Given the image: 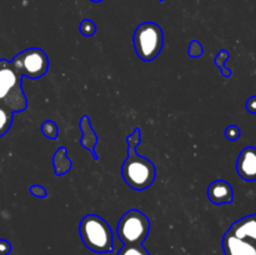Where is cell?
Returning <instances> with one entry per match:
<instances>
[{
    "label": "cell",
    "instance_id": "cell-19",
    "mask_svg": "<svg viewBox=\"0 0 256 255\" xmlns=\"http://www.w3.org/2000/svg\"><path fill=\"white\" fill-rule=\"evenodd\" d=\"M188 52H189V55L192 58H200L204 54V49H202V45L198 40H192L189 45Z\"/></svg>",
    "mask_w": 256,
    "mask_h": 255
},
{
    "label": "cell",
    "instance_id": "cell-21",
    "mask_svg": "<svg viewBox=\"0 0 256 255\" xmlns=\"http://www.w3.org/2000/svg\"><path fill=\"white\" fill-rule=\"evenodd\" d=\"M29 192H30V194L32 195V196L40 198V199H44V198L48 195L45 188L42 186V185H38V184L32 185V186H30V189H29Z\"/></svg>",
    "mask_w": 256,
    "mask_h": 255
},
{
    "label": "cell",
    "instance_id": "cell-14",
    "mask_svg": "<svg viewBox=\"0 0 256 255\" xmlns=\"http://www.w3.org/2000/svg\"><path fill=\"white\" fill-rule=\"evenodd\" d=\"M229 56H230V54L226 52V50H220L214 59L215 65L219 68L220 72H222V76H225V78L232 76V72H230V70L225 66V62L229 60Z\"/></svg>",
    "mask_w": 256,
    "mask_h": 255
},
{
    "label": "cell",
    "instance_id": "cell-5",
    "mask_svg": "<svg viewBox=\"0 0 256 255\" xmlns=\"http://www.w3.org/2000/svg\"><path fill=\"white\" fill-rule=\"evenodd\" d=\"M149 232L150 220L139 210H129L118 222V236L124 244H142Z\"/></svg>",
    "mask_w": 256,
    "mask_h": 255
},
{
    "label": "cell",
    "instance_id": "cell-10",
    "mask_svg": "<svg viewBox=\"0 0 256 255\" xmlns=\"http://www.w3.org/2000/svg\"><path fill=\"white\" fill-rule=\"evenodd\" d=\"M228 232H232L234 236L239 238V239L248 240V242L256 244V216L249 215V216L238 220L230 226Z\"/></svg>",
    "mask_w": 256,
    "mask_h": 255
},
{
    "label": "cell",
    "instance_id": "cell-17",
    "mask_svg": "<svg viewBox=\"0 0 256 255\" xmlns=\"http://www.w3.org/2000/svg\"><path fill=\"white\" fill-rule=\"evenodd\" d=\"M79 30L84 36H92L96 32V25H95V22L92 20L84 19L80 22Z\"/></svg>",
    "mask_w": 256,
    "mask_h": 255
},
{
    "label": "cell",
    "instance_id": "cell-26",
    "mask_svg": "<svg viewBox=\"0 0 256 255\" xmlns=\"http://www.w3.org/2000/svg\"><path fill=\"white\" fill-rule=\"evenodd\" d=\"M255 216H256V214H255Z\"/></svg>",
    "mask_w": 256,
    "mask_h": 255
},
{
    "label": "cell",
    "instance_id": "cell-20",
    "mask_svg": "<svg viewBox=\"0 0 256 255\" xmlns=\"http://www.w3.org/2000/svg\"><path fill=\"white\" fill-rule=\"evenodd\" d=\"M225 136H226V139L232 140V142L238 140L240 138V129L236 125H229L225 130Z\"/></svg>",
    "mask_w": 256,
    "mask_h": 255
},
{
    "label": "cell",
    "instance_id": "cell-7",
    "mask_svg": "<svg viewBox=\"0 0 256 255\" xmlns=\"http://www.w3.org/2000/svg\"><path fill=\"white\" fill-rule=\"evenodd\" d=\"M236 172L246 182L256 180V148L246 146L242 149L238 158Z\"/></svg>",
    "mask_w": 256,
    "mask_h": 255
},
{
    "label": "cell",
    "instance_id": "cell-1",
    "mask_svg": "<svg viewBox=\"0 0 256 255\" xmlns=\"http://www.w3.org/2000/svg\"><path fill=\"white\" fill-rule=\"evenodd\" d=\"M22 76L12 62L0 59V104L14 112H24L28 100L22 86Z\"/></svg>",
    "mask_w": 256,
    "mask_h": 255
},
{
    "label": "cell",
    "instance_id": "cell-3",
    "mask_svg": "<svg viewBox=\"0 0 256 255\" xmlns=\"http://www.w3.org/2000/svg\"><path fill=\"white\" fill-rule=\"evenodd\" d=\"M122 174L132 189L142 192L154 182L156 169L149 159L138 154L132 148H128V158L122 164Z\"/></svg>",
    "mask_w": 256,
    "mask_h": 255
},
{
    "label": "cell",
    "instance_id": "cell-8",
    "mask_svg": "<svg viewBox=\"0 0 256 255\" xmlns=\"http://www.w3.org/2000/svg\"><path fill=\"white\" fill-rule=\"evenodd\" d=\"M222 249L224 255H256V244L239 239L229 232L222 238Z\"/></svg>",
    "mask_w": 256,
    "mask_h": 255
},
{
    "label": "cell",
    "instance_id": "cell-2",
    "mask_svg": "<svg viewBox=\"0 0 256 255\" xmlns=\"http://www.w3.org/2000/svg\"><path fill=\"white\" fill-rule=\"evenodd\" d=\"M79 232L84 245L92 252L98 254L112 252V228L99 215H85L80 222Z\"/></svg>",
    "mask_w": 256,
    "mask_h": 255
},
{
    "label": "cell",
    "instance_id": "cell-11",
    "mask_svg": "<svg viewBox=\"0 0 256 255\" xmlns=\"http://www.w3.org/2000/svg\"><path fill=\"white\" fill-rule=\"evenodd\" d=\"M79 126L82 132V138L80 139V144H82V146L84 148V149H86L88 152H92L94 160H98L99 156H98L96 152H95V148H96L98 145V135L96 132H94V129H92V124H90V118L88 116V115H84V116L80 119Z\"/></svg>",
    "mask_w": 256,
    "mask_h": 255
},
{
    "label": "cell",
    "instance_id": "cell-23",
    "mask_svg": "<svg viewBox=\"0 0 256 255\" xmlns=\"http://www.w3.org/2000/svg\"><path fill=\"white\" fill-rule=\"evenodd\" d=\"M246 110L250 112V114H256V95L248 99Z\"/></svg>",
    "mask_w": 256,
    "mask_h": 255
},
{
    "label": "cell",
    "instance_id": "cell-13",
    "mask_svg": "<svg viewBox=\"0 0 256 255\" xmlns=\"http://www.w3.org/2000/svg\"><path fill=\"white\" fill-rule=\"evenodd\" d=\"M12 112L5 105L0 104V138L6 134L12 124Z\"/></svg>",
    "mask_w": 256,
    "mask_h": 255
},
{
    "label": "cell",
    "instance_id": "cell-18",
    "mask_svg": "<svg viewBox=\"0 0 256 255\" xmlns=\"http://www.w3.org/2000/svg\"><path fill=\"white\" fill-rule=\"evenodd\" d=\"M140 142H142V132H140L139 128H135L134 132L126 138L128 148H132V149H135V148L140 144Z\"/></svg>",
    "mask_w": 256,
    "mask_h": 255
},
{
    "label": "cell",
    "instance_id": "cell-22",
    "mask_svg": "<svg viewBox=\"0 0 256 255\" xmlns=\"http://www.w3.org/2000/svg\"><path fill=\"white\" fill-rule=\"evenodd\" d=\"M12 252V244L8 240L0 239V255H9Z\"/></svg>",
    "mask_w": 256,
    "mask_h": 255
},
{
    "label": "cell",
    "instance_id": "cell-12",
    "mask_svg": "<svg viewBox=\"0 0 256 255\" xmlns=\"http://www.w3.org/2000/svg\"><path fill=\"white\" fill-rule=\"evenodd\" d=\"M52 165H54L55 175H58V176L64 175L65 172H68L72 169V160L68 158L66 149H65L64 146L60 148V149L54 154V158H52Z\"/></svg>",
    "mask_w": 256,
    "mask_h": 255
},
{
    "label": "cell",
    "instance_id": "cell-6",
    "mask_svg": "<svg viewBox=\"0 0 256 255\" xmlns=\"http://www.w3.org/2000/svg\"><path fill=\"white\" fill-rule=\"evenodd\" d=\"M12 64L22 76H28L29 79H39L44 76L49 69L48 55L39 48H29L19 52L12 60Z\"/></svg>",
    "mask_w": 256,
    "mask_h": 255
},
{
    "label": "cell",
    "instance_id": "cell-16",
    "mask_svg": "<svg viewBox=\"0 0 256 255\" xmlns=\"http://www.w3.org/2000/svg\"><path fill=\"white\" fill-rule=\"evenodd\" d=\"M42 132L45 138L48 139L55 140L59 135V129H58V125L55 124L52 120H46L42 124Z\"/></svg>",
    "mask_w": 256,
    "mask_h": 255
},
{
    "label": "cell",
    "instance_id": "cell-25",
    "mask_svg": "<svg viewBox=\"0 0 256 255\" xmlns=\"http://www.w3.org/2000/svg\"><path fill=\"white\" fill-rule=\"evenodd\" d=\"M159 2H164V0H159Z\"/></svg>",
    "mask_w": 256,
    "mask_h": 255
},
{
    "label": "cell",
    "instance_id": "cell-9",
    "mask_svg": "<svg viewBox=\"0 0 256 255\" xmlns=\"http://www.w3.org/2000/svg\"><path fill=\"white\" fill-rule=\"evenodd\" d=\"M208 198L212 204H230L234 200V190L228 182L215 180L208 188Z\"/></svg>",
    "mask_w": 256,
    "mask_h": 255
},
{
    "label": "cell",
    "instance_id": "cell-24",
    "mask_svg": "<svg viewBox=\"0 0 256 255\" xmlns=\"http://www.w3.org/2000/svg\"><path fill=\"white\" fill-rule=\"evenodd\" d=\"M92 2H102V0H92Z\"/></svg>",
    "mask_w": 256,
    "mask_h": 255
},
{
    "label": "cell",
    "instance_id": "cell-15",
    "mask_svg": "<svg viewBox=\"0 0 256 255\" xmlns=\"http://www.w3.org/2000/svg\"><path fill=\"white\" fill-rule=\"evenodd\" d=\"M118 255H150L142 244H124Z\"/></svg>",
    "mask_w": 256,
    "mask_h": 255
},
{
    "label": "cell",
    "instance_id": "cell-4",
    "mask_svg": "<svg viewBox=\"0 0 256 255\" xmlns=\"http://www.w3.org/2000/svg\"><path fill=\"white\" fill-rule=\"evenodd\" d=\"M134 49L138 56L144 62H152L160 52L164 45V34L156 22H142L134 32Z\"/></svg>",
    "mask_w": 256,
    "mask_h": 255
}]
</instances>
